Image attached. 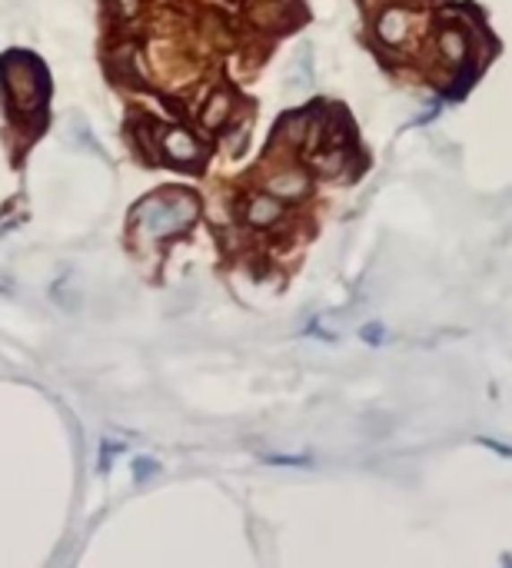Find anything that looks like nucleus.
<instances>
[{"mask_svg": "<svg viewBox=\"0 0 512 568\" xmlns=\"http://www.w3.org/2000/svg\"><path fill=\"white\" fill-rule=\"evenodd\" d=\"M197 213L200 203L190 190H163L157 197H147L143 203H137L130 213V223H133L140 240H166V236L190 230Z\"/></svg>", "mask_w": 512, "mask_h": 568, "instance_id": "f257e3e1", "label": "nucleus"}, {"mask_svg": "<svg viewBox=\"0 0 512 568\" xmlns=\"http://www.w3.org/2000/svg\"><path fill=\"white\" fill-rule=\"evenodd\" d=\"M0 83H4L7 97L13 100V106L23 110V114H34L44 104L47 73L30 54H21V50L17 54H4L0 57Z\"/></svg>", "mask_w": 512, "mask_h": 568, "instance_id": "f03ea898", "label": "nucleus"}, {"mask_svg": "<svg viewBox=\"0 0 512 568\" xmlns=\"http://www.w3.org/2000/svg\"><path fill=\"white\" fill-rule=\"evenodd\" d=\"M157 147H160V153L174 163V166H197V163L203 160L200 140L186 127H163Z\"/></svg>", "mask_w": 512, "mask_h": 568, "instance_id": "7ed1b4c3", "label": "nucleus"}, {"mask_svg": "<svg viewBox=\"0 0 512 568\" xmlns=\"http://www.w3.org/2000/svg\"><path fill=\"white\" fill-rule=\"evenodd\" d=\"M409 34H413V13L406 7H386L376 17V37L386 47H403L409 40Z\"/></svg>", "mask_w": 512, "mask_h": 568, "instance_id": "20e7f679", "label": "nucleus"}, {"mask_svg": "<svg viewBox=\"0 0 512 568\" xmlns=\"http://www.w3.org/2000/svg\"><path fill=\"white\" fill-rule=\"evenodd\" d=\"M243 216L253 230H269V226H277L283 220V199L273 197L269 190L267 193H253V197L246 199Z\"/></svg>", "mask_w": 512, "mask_h": 568, "instance_id": "39448f33", "label": "nucleus"}, {"mask_svg": "<svg viewBox=\"0 0 512 568\" xmlns=\"http://www.w3.org/2000/svg\"><path fill=\"white\" fill-rule=\"evenodd\" d=\"M436 47H439V54L449 64H463L469 57V50H473V37H469L463 23H442L439 34H436Z\"/></svg>", "mask_w": 512, "mask_h": 568, "instance_id": "423d86ee", "label": "nucleus"}, {"mask_svg": "<svg viewBox=\"0 0 512 568\" xmlns=\"http://www.w3.org/2000/svg\"><path fill=\"white\" fill-rule=\"evenodd\" d=\"M267 190L279 199L300 203V199H306V193H310V176L303 174V170H279V174H273L267 180Z\"/></svg>", "mask_w": 512, "mask_h": 568, "instance_id": "0eeeda50", "label": "nucleus"}, {"mask_svg": "<svg viewBox=\"0 0 512 568\" xmlns=\"http://www.w3.org/2000/svg\"><path fill=\"white\" fill-rule=\"evenodd\" d=\"M230 116H233V90L230 87H220V90L209 93V100H207V106H203L200 120H203V127L207 130H223L230 123Z\"/></svg>", "mask_w": 512, "mask_h": 568, "instance_id": "6e6552de", "label": "nucleus"}, {"mask_svg": "<svg viewBox=\"0 0 512 568\" xmlns=\"http://www.w3.org/2000/svg\"><path fill=\"white\" fill-rule=\"evenodd\" d=\"M310 123H313V116L310 110H300V114H290L283 123L277 127V137L286 143V147H300L306 143V133H310Z\"/></svg>", "mask_w": 512, "mask_h": 568, "instance_id": "1a4fd4ad", "label": "nucleus"}, {"mask_svg": "<svg viewBox=\"0 0 512 568\" xmlns=\"http://www.w3.org/2000/svg\"><path fill=\"white\" fill-rule=\"evenodd\" d=\"M310 81H313V67H310V50H300L296 54V60H293V70L290 77H286V87H290L293 93H300L310 87Z\"/></svg>", "mask_w": 512, "mask_h": 568, "instance_id": "9d476101", "label": "nucleus"}, {"mask_svg": "<svg viewBox=\"0 0 512 568\" xmlns=\"http://www.w3.org/2000/svg\"><path fill=\"white\" fill-rule=\"evenodd\" d=\"M360 339H363V343H370V346H383V343H386V326L383 323H366L360 329Z\"/></svg>", "mask_w": 512, "mask_h": 568, "instance_id": "9b49d317", "label": "nucleus"}, {"mask_svg": "<svg viewBox=\"0 0 512 568\" xmlns=\"http://www.w3.org/2000/svg\"><path fill=\"white\" fill-rule=\"evenodd\" d=\"M246 133H250V127H240V130H233L230 137H226V143H230V157H243L246 150Z\"/></svg>", "mask_w": 512, "mask_h": 568, "instance_id": "f8f14e48", "label": "nucleus"}, {"mask_svg": "<svg viewBox=\"0 0 512 568\" xmlns=\"http://www.w3.org/2000/svg\"><path fill=\"white\" fill-rule=\"evenodd\" d=\"M269 465H310L306 455H267Z\"/></svg>", "mask_w": 512, "mask_h": 568, "instance_id": "ddd939ff", "label": "nucleus"}, {"mask_svg": "<svg viewBox=\"0 0 512 568\" xmlns=\"http://www.w3.org/2000/svg\"><path fill=\"white\" fill-rule=\"evenodd\" d=\"M479 445H486V449H492V453H499L502 459H512V449L509 445H502V442H496V439H486V436H479Z\"/></svg>", "mask_w": 512, "mask_h": 568, "instance_id": "4468645a", "label": "nucleus"}, {"mask_svg": "<svg viewBox=\"0 0 512 568\" xmlns=\"http://www.w3.org/2000/svg\"><path fill=\"white\" fill-rule=\"evenodd\" d=\"M153 472H157V462H153V459H137V482L143 476H153Z\"/></svg>", "mask_w": 512, "mask_h": 568, "instance_id": "2eb2a0df", "label": "nucleus"}, {"mask_svg": "<svg viewBox=\"0 0 512 568\" xmlns=\"http://www.w3.org/2000/svg\"><path fill=\"white\" fill-rule=\"evenodd\" d=\"M116 7H120L124 17H133V13L140 11V0H116Z\"/></svg>", "mask_w": 512, "mask_h": 568, "instance_id": "dca6fc26", "label": "nucleus"}]
</instances>
